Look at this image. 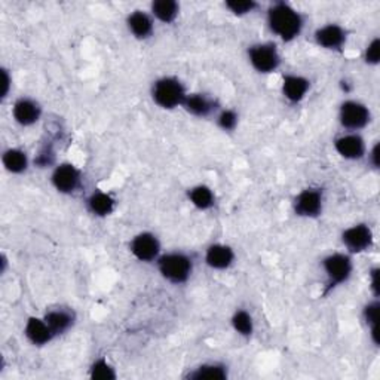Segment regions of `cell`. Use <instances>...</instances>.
Listing matches in <instances>:
<instances>
[{"label":"cell","mask_w":380,"mask_h":380,"mask_svg":"<svg viewBox=\"0 0 380 380\" xmlns=\"http://www.w3.org/2000/svg\"><path fill=\"white\" fill-rule=\"evenodd\" d=\"M377 278H379V269H373V271H372V288H373V292H374L376 296L379 294V281H377Z\"/></svg>","instance_id":"obj_32"},{"label":"cell","mask_w":380,"mask_h":380,"mask_svg":"<svg viewBox=\"0 0 380 380\" xmlns=\"http://www.w3.org/2000/svg\"><path fill=\"white\" fill-rule=\"evenodd\" d=\"M267 24L284 42H292L302 33L303 18L293 6L278 2L267 12Z\"/></svg>","instance_id":"obj_1"},{"label":"cell","mask_w":380,"mask_h":380,"mask_svg":"<svg viewBox=\"0 0 380 380\" xmlns=\"http://www.w3.org/2000/svg\"><path fill=\"white\" fill-rule=\"evenodd\" d=\"M336 152L345 158L355 161V159H361L365 153V144L361 135L358 134H346L339 137L334 142Z\"/></svg>","instance_id":"obj_13"},{"label":"cell","mask_w":380,"mask_h":380,"mask_svg":"<svg viewBox=\"0 0 380 380\" xmlns=\"http://www.w3.org/2000/svg\"><path fill=\"white\" fill-rule=\"evenodd\" d=\"M380 59V41L379 39H374V41L370 44L365 49V61L372 66L379 64Z\"/></svg>","instance_id":"obj_30"},{"label":"cell","mask_w":380,"mask_h":380,"mask_svg":"<svg viewBox=\"0 0 380 380\" xmlns=\"http://www.w3.org/2000/svg\"><path fill=\"white\" fill-rule=\"evenodd\" d=\"M115 199L104 192H94L88 198V208L97 217H107L113 213Z\"/></svg>","instance_id":"obj_20"},{"label":"cell","mask_w":380,"mask_h":380,"mask_svg":"<svg viewBox=\"0 0 380 380\" xmlns=\"http://www.w3.org/2000/svg\"><path fill=\"white\" fill-rule=\"evenodd\" d=\"M183 107L193 116L205 117L214 112L216 103L211 98L204 95V94H189L184 99Z\"/></svg>","instance_id":"obj_19"},{"label":"cell","mask_w":380,"mask_h":380,"mask_svg":"<svg viewBox=\"0 0 380 380\" xmlns=\"http://www.w3.org/2000/svg\"><path fill=\"white\" fill-rule=\"evenodd\" d=\"M155 103L165 110H173L178 106H183L187 97L183 84L175 77L158 79L152 89Z\"/></svg>","instance_id":"obj_3"},{"label":"cell","mask_w":380,"mask_h":380,"mask_svg":"<svg viewBox=\"0 0 380 380\" xmlns=\"http://www.w3.org/2000/svg\"><path fill=\"white\" fill-rule=\"evenodd\" d=\"M126 24L129 32L140 41L150 37L153 33V19L143 11H134L133 14H129L126 18Z\"/></svg>","instance_id":"obj_17"},{"label":"cell","mask_w":380,"mask_h":380,"mask_svg":"<svg viewBox=\"0 0 380 380\" xmlns=\"http://www.w3.org/2000/svg\"><path fill=\"white\" fill-rule=\"evenodd\" d=\"M51 182L59 193H73L81 184V173L72 164H61L54 169Z\"/></svg>","instance_id":"obj_9"},{"label":"cell","mask_w":380,"mask_h":380,"mask_svg":"<svg viewBox=\"0 0 380 380\" xmlns=\"http://www.w3.org/2000/svg\"><path fill=\"white\" fill-rule=\"evenodd\" d=\"M316 44L330 51H337L342 49L346 42V32L337 24H327L315 32Z\"/></svg>","instance_id":"obj_12"},{"label":"cell","mask_w":380,"mask_h":380,"mask_svg":"<svg viewBox=\"0 0 380 380\" xmlns=\"http://www.w3.org/2000/svg\"><path fill=\"white\" fill-rule=\"evenodd\" d=\"M323 267L328 278V289L346 283L352 274V260L348 254L336 253L324 258Z\"/></svg>","instance_id":"obj_5"},{"label":"cell","mask_w":380,"mask_h":380,"mask_svg":"<svg viewBox=\"0 0 380 380\" xmlns=\"http://www.w3.org/2000/svg\"><path fill=\"white\" fill-rule=\"evenodd\" d=\"M226 8L235 15H247L254 11L257 3L253 2V0H229V2H226Z\"/></svg>","instance_id":"obj_28"},{"label":"cell","mask_w":380,"mask_h":380,"mask_svg":"<svg viewBox=\"0 0 380 380\" xmlns=\"http://www.w3.org/2000/svg\"><path fill=\"white\" fill-rule=\"evenodd\" d=\"M339 119L340 124L346 129L358 131V129H363L370 122V112L363 103L345 102L340 107Z\"/></svg>","instance_id":"obj_7"},{"label":"cell","mask_w":380,"mask_h":380,"mask_svg":"<svg viewBox=\"0 0 380 380\" xmlns=\"http://www.w3.org/2000/svg\"><path fill=\"white\" fill-rule=\"evenodd\" d=\"M248 58L258 73H272L281 64L278 49L274 44H258L248 49Z\"/></svg>","instance_id":"obj_4"},{"label":"cell","mask_w":380,"mask_h":380,"mask_svg":"<svg viewBox=\"0 0 380 380\" xmlns=\"http://www.w3.org/2000/svg\"><path fill=\"white\" fill-rule=\"evenodd\" d=\"M217 122L218 126L225 129V131H234L238 125V115L234 110H223V112L218 115Z\"/></svg>","instance_id":"obj_29"},{"label":"cell","mask_w":380,"mask_h":380,"mask_svg":"<svg viewBox=\"0 0 380 380\" xmlns=\"http://www.w3.org/2000/svg\"><path fill=\"white\" fill-rule=\"evenodd\" d=\"M180 5L174 0H156L152 3V14L156 17L159 21L165 24L173 23L174 19L178 17Z\"/></svg>","instance_id":"obj_22"},{"label":"cell","mask_w":380,"mask_h":380,"mask_svg":"<svg viewBox=\"0 0 380 380\" xmlns=\"http://www.w3.org/2000/svg\"><path fill=\"white\" fill-rule=\"evenodd\" d=\"M324 196L321 189L309 187L300 192L294 199V211L300 217L314 218L323 213Z\"/></svg>","instance_id":"obj_6"},{"label":"cell","mask_w":380,"mask_h":380,"mask_svg":"<svg viewBox=\"0 0 380 380\" xmlns=\"http://www.w3.org/2000/svg\"><path fill=\"white\" fill-rule=\"evenodd\" d=\"M342 241L351 253H363L372 247L373 232L367 225H355L343 232Z\"/></svg>","instance_id":"obj_10"},{"label":"cell","mask_w":380,"mask_h":380,"mask_svg":"<svg viewBox=\"0 0 380 380\" xmlns=\"http://www.w3.org/2000/svg\"><path fill=\"white\" fill-rule=\"evenodd\" d=\"M235 253L231 247L223 244H214L208 247L205 254V262L211 269H217V271H223L234 263Z\"/></svg>","instance_id":"obj_16"},{"label":"cell","mask_w":380,"mask_h":380,"mask_svg":"<svg viewBox=\"0 0 380 380\" xmlns=\"http://www.w3.org/2000/svg\"><path fill=\"white\" fill-rule=\"evenodd\" d=\"M379 303L377 302H373V303H368L365 307H364V319L365 323L372 327V336H373V340L374 343L377 345L379 343V339H377V324H379Z\"/></svg>","instance_id":"obj_27"},{"label":"cell","mask_w":380,"mask_h":380,"mask_svg":"<svg viewBox=\"0 0 380 380\" xmlns=\"http://www.w3.org/2000/svg\"><path fill=\"white\" fill-rule=\"evenodd\" d=\"M91 379L95 380H113L116 379L115 368L110 365L106 359H97V361L91 367Z\"/></svg>","instance_id":"obj_26"},{"label":"cell","mask_w":380,"mask_h":380,"mask_svg":"<svg viewBox=\"0 0 380 380\" xmlns=\"http://www.w3.org/2000/svg\"><path fill=\"white\" fill-rule=\"evenodd\" d=\"M370 158H372V164L374 168H379V144H376L370 153Z\"/></svg>","instance_id":"obj_33"},{"label":"cell","mask_w":380,"mask_h":380,"mask_svg":"<svg viewBox=\"0 0 380 380\" xmlns=\"http://www.w3.org/2000/svg\"><path fill=\"white\" fill-rule=\"evenodd\" d=\"M232 327L238 334L241 336H251L254 332V321L253 316L249 315L244 309H239L232 316Z\"/></svg>","instance_id":"obj_25"},{"label":"cell","mask_w":380,"mask_h":380,"mask_svg":"<svg viewBox=\"0 0 380 380\" xmlns=\"http://www.w3.org/2000/svg\"><path fill=\"white\" fill-rule=\"evenodd\" d=\"M2 75H3V93H2V97H8L9 94V86H11V77H9L8 75V70H2Z\"/></svg>","instance_id":"obj_31"},{"label":"cell","mask_w":380,"mask_h":380,"mask_svg":"<svg viewBox=\"0 0 380 380\" xmlns=\"http://www.w3.org/2000/svg\"><path fill=\"white\" fill-rule=\"evenodd\" d=\"M189 199L196 208L208 209L214 205V193L208 186H195L189 190Z\"/></svg>","instance_id":"obj_23"},{"label":"cell","mask_w":380,"mask_h":380,"mask_svg":"<svg viewBox=\"0 0 380 380\" xmlns=\"http://www.w3.org/2000/svg\"><path fill=\"white\" fill-rule=\"evenodd\" d=\"M311 82L303 76L287 75L283 82V94L289 103H300L306 97Z\"/></svg>","instance_id":"obj_15"},{"label":"cell","mask_w":380,"mask_h":380,"mask_svg":"<svg viewBox=\"0 0 380 380\" xmlns=\"http://www.w3.org/2000/svg\"><path fill=\"white\" fill-rule=\"evenodd\" d=\"M42 108L32 98H19L12 107L15 122L21 126H32L41 119Z\"/></svg>","instance_id":"obj_11"},{"label":"cell","mask_w":380,"mask_h":380,"mask_svg":"<svg viewBox=\"0 0 380 380\" xmlns=\"http://www.w3.org/2000/svg\"><path fill=\"white\" fill-rule=\"evenodd\" d=\"M227 377V370L220 364H204L195 368V372L189 374V379L195 380H223Z\"/></svg>","instance_id":"obj_24"},{"label":"cell","mask_w":380,"mask_h":380,"mask_svg":"<svg viewBox=\"0 0 380 380\" xmlns=\"http://www.w3.org/2000/svg\"><path fill=\"white\" fill-rule=\"evenodd\" d=\"M2 162L6 171L11 174H21L28 168V158L19 149H8L2 156Z\"/></svg>","instance_id":"obj_21"},{"label":"cell","mask_w":380,"mask_h":380,"mask_svg":"<svg viewBox=\"0 0 380 380\" xmlns=\"http://www.w3.org/2000/svg\"><path fill=\"white\" fill-rule=\"evenodd\" d=\"M45 321L51 328L54 336L64 334L72 328L75 323V315L72 311H67V309H53L45 315Z\"/></svg>","instance_id":"obj_18"},{"label":"cell","mask_w":380,"mask_h":380,"mask_svg":"<svg viewBox=\"0 0 380 380\" xmlns=\"http://www.w3.org/2000/svg\"><path fill=\"white\" fill-rule=\"evenodd\" d=\"M158 267L167 281L173 284H183L192 275V258L183 253H169L158 258Z\"/></svg>","instance_id":"obj_2"},{"label":"cell","mask_w":380,"mask_h":380,"mask_svg":"<svg viewBox=\"0 0 380 380\" xmlns=\"http://www.w3.org/2000/svg\"><path fill=\"white\" fill-rule=\"evenodd\" d=\"M131 253L140 262H153V260L159 258L161 244H159V239L153 234H138L131 241Z\"/></svg>","instance_id":"obj_8"},{"label":"cell","mask_w":380,"mask_h":380,"mask_svg":"<svg viewBox=\"0 0 380 380\" xmlns=\"http://www.w3.org/2000/svg\"><path fill=\"white\" fill-rule=\"evenodd\" d=\"M24 333H26V337L35 346L48 345L55 337L54 333L51 332V328H49V325L46 324L45 318H36V316L27 319Z\"/></svg>","instance_id":"obj_14"}]
</instances>
